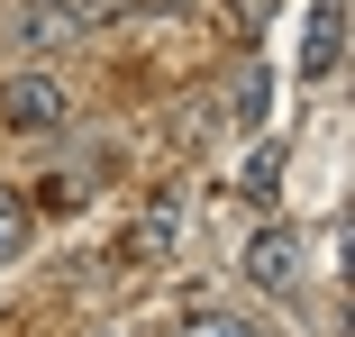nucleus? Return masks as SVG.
<instances>
[{"label": "nucleus", "mask_w": 355, "mask_h": 337, "mask_svg": "<svg viewBox=\"0 0 355 337\" xmlns=\"http://www.w3.org/2000/svg\"><path fill=\"white\" fill-rule=\"evenodd\" d=\"M64 83L55 74H10L0 83V128H19V137H46V128H64Z\"/></svg>", "instance_id": "3"}, {"label": "nucleus", "mask_w": 355, "mask_h": 337, "mask_svg": "<svg viewBox=\"0 0 355 337\" xmlns=\"http://www.w3.org/2000/svg\"><path fill=\"white\" fill-rule=\"evenodd\" d=\"M182 337H264V328H255V319H237V310H200Z\"/></svg>", "instance_id": "9"}, {"label": "nucleus", "mask_w": 355, "mask_h": 337, "mask_svg": "<svg viewBox=\"0 0 355 337\" xmlns=\"http://www.w3.org/2000/svg\"><path fill=\"white\" fill-rule=\"evenodd\" d=\"M28 237H37V200L0 182V264H19V255H28Z\"/></svg>", "instance_id": "7"}, {"label": "nucleus", "mask_w": 355, "mask_h": 337, "mask_svg": "<svg viewBox=\"0 0 355 337\" xmlns=\"http://www.w3.org/2000/svg\"><path fill=\"white\" fill-rule=\"evenodd\" d=\"M228 110H237V128H255L273 110V74H264V64H237V74H228Z\"/></svg>", "instance_id": "8"}, {"label": "nucleus", "mask_w": 355, "mask_h": 337, "mask_svg": "<svg viewBox=\"0 0 355 337\" xmlns=\"http://www.w3.org/2000/svg\"><path fill=\"white\" fill-rule=\"evenodd\" d=\"M264 19H273V0H237V28H246V37H255Z\"/></svg>", "instance_id": "10"}, {"label": "nucleus", "mask_w": 355, "mask_h": 337, "mask_svg": "<svg viewBox=\"0 0 355 337\" xmlns=\"http://www.w3.org/2000/svg\"><path fill=\"white\" fill-rule=\"evenodd\" d=\"M282 173H292V146H282V137H264V146L246 155V173H237V191L255 200V210H273V200H282Z\"/></svg>", "instance_id": "6"}, {"label": "nucleus", "mask_w": 355, "mask_h": 337, "mask_svg": "<svg viewBox=\"0 0 355 337\" xmlns=\"http://www.w3.org/2000/svg\"><path fill=\"white\" fill-rule=\"evenodd\" d=\"M110 10H119V0H28V10H19V46L55 55V46H73V37H92V28H101Z\"/></svg>", "instance_id": "2"}, {"label": "nucleus", "mask_w": 355, "mask_h": 337, "mask_svg": "<svg viewBox=\"0 0 355 337\" xmlns=\"http://www.w3.org/2000/svg\"><path fill=\"white\" fill-rule=\"evenodd\" d=\"M337 64H346V10H337V0H310V28H301V74H310V83H328Z\"/></svg>", "instance_id": "5"}, {"label": "nucleus", "mask_w": 355, "mask_h": 337, "mask_svg": "<svg viewBox=\"0 0 355 337\" xmlns=\"http://www.w3.org/2000/svg\"><path fill=\"white\" fill-rule=\"evenodd\" d=\"M173 246H182V191H155L146 219L128 228V255L137 264H173Z\"/></svg>", "instance_id": "4"}, {"label": "nucleus", "mask_w": 355, "mask_h": 337, "mask_svg": "<svg viewBox=\"0 0 355 337\" xmlns=\"http://www.w3.org/2000/svg\"><path fill=\"white\" fill-rule=\"evenodd\" d=\"M301 274H310V246H301V228L264 219V228L246 237V283H255V292H273V301H292V292H301Z\"/></svg>", "instance_id": "1"}]
</instances>
